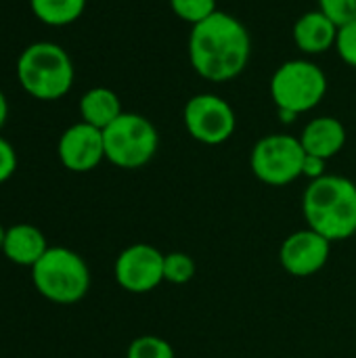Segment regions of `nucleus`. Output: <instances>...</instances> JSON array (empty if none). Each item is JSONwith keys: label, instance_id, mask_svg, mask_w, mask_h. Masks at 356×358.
<instances>
[{"label": "nucleus", "instance_id": "20", "mask_svg": "<svg viewBox=\"0 0 356 358\" xmlns=\"http://www.w3.org/2000/svg\"><path fill=\"white\" fill-rule=\"evenodd\" d=\"M319 10H323L338 27L356 21V0H319Z\"/></svg>", "mask_w": 356, "mask_h": 358}, {"label": "nucleus", "instance_id": "22", "mask_svg": "<svg viewBox=\"0 0 356 358\" xmlns=\"http://www.w3.org/2000/svg\"><path fill=\"white\" fill-rule=\"evenodd\" d=\"M17 170V153L13 149V145L0 136V185L6 182Z\"/></svg>", "mask_w": 356, "mask_h": 358}, {"label": "nucleus", "instance_id": "8", "mask_svg": "<svg viewBox=\"0 0 356 358\" xmlns=\"http://www.w3.org/2000/svg\"><path fill=\"white\" fill-rule=\"evenodd\" d=\"M187 132L201 145H222L237 128V115L233 107L218 94L201 92L187 101L183 111Z\"/></svg>", "mask_w": 356, "mask_h": 358}, {"label": "nucleus", "instance_id": "2", "mask_svg": "<svg viewBox=\"0 0 356 358\" xmlns=\"http://www.w3.org/2000/svg\"><path fill=\"white\" fill-rule=\"evenodd\" d=\"M302 214L308 229L332 243L356 233V185L340 174H325L311 180L302 197Z\"/></svg>", "mask_w": 356, "mask_h": 358}, {"label": "nucleus", "instance_id": "9", "mask_svg": "<svg viewBox=\"0 0 356 358\" xmlns=\"http://www.w3.org/2000/svg\"><path fill=\"white\" fill-rule=\"evenodd\" d=\"M164 256L149 243H134L120 252L113 277L128 294H149L164 283Z\"/></svg>", "mask_w": 356, "mask_h": 358}, {"label": "nucleus", "instance_id": "18", "mask_svg": "<svg viewBox=\"0 0 356 358\" xmlns=\"http://www.w3.org/2000/svg\"><path fill=\"white\" fill-rule=\"evenodd\" d=\"M170 8L180 21L189 23L191 27L206 21L218 10L216 0H170Z\"/></svg>", "mask_w": 356, "mask_h": 358}, {"label": "nucleus", "instance_id": "14", "mask_svg": "<svg viewBox=\"0 0 356 358\" xmlns=\"http://www.w3.org/2000/svg\"><path fill=\"white\" fill-rule=\"evenodd\" d=\"M48 250L46 235L34 227V224H13L4 233V243H2V254L19 266H34Z\"/></svg>", "mask_w": 356, "mask_h": 358}, {"label": "nucleus", "instance_id": "16", "mask_svg": "<svg viewBox=\"0 0 356 358\" xmlns=\"http://www.w3.org/2000/svg\"><path fill=\"white\" fill-rule=\"evenodd\" d=\"M29 8L44 25L63 27L82 17L86 0H29Z\"/></svg>", "mask_w": 356, "mask_h": 358}, {"label": "nucleus", "instance_id": "12", "mask_svg": "<svg viewBox=\"0 0 356 358\" xmlns=\"http://www.w3.org/2000/svg\"><path fill=\"white\" fill-rule=\"evenodd\" d=\"M340 27L323 13L308 10L294 23V42L304 55H321L336 48Z\"/></svg>", "mask_w": 356, "mask_h": 358}, {"label": "nucleus", "instance_id": "25", "mask_svg": "<svg viewBox=\"0 0 356 358\" xmlns=\"http://www.w3.org/2000/svg\"><path fill=\"white\" fill-rule=\"evenodd\" d=\"M4 233H6V229L0 224V252H2V243H4Z\"/></svg>", "mask_w": 356, "mask_h": 358}, {"label": "nucleus", "instance_id": "4", "mask_svg": "<svg viewBox=\"0 0 356 358\" xmlns=\"http://www.w3.org/2000/svg\"><path fill=\"white\" fill-rule=\"evenodd\" d=\"M36 292L55 304H76L90 289V268L84 258L69 248H48L31 266Z\"/></svg>", "mask_w": 356, "mask_h": 358}, {"label": "nucleus", "instance_id": "5", "mask_svg": "<svg viewBox=\"0 0 356 358\" xmlns=\"http://www.w3.org/2000/svg\"><path fill=\"white\" fill-rule=\"evenodd\" d=\"M105 159L122 170L147 166L159 147V134L151 120L141 113L124 111L103 130Z\"/></svg>", "mask_w": 356, "mask_h": 358}, {"label": "nucleus", "instance_id": "24", "mask_svg": "<svg viewBox=\"0 0 356 358\" xmlns=\"http://www.w3.org/2000/svg\"><path fill=\"white\" fill-rule=\"evenodd\" d=\"M6 120H8V101H6L4 92L0 90V130L6 124Z\"/></svg>", "mask_w": 356, "mask_h": 358}, {"label": "nucleus", "instance_id": "15", "mask_svg": "<svg viewBox=\"0 0 356 358\" xmlns=\"http://www.w3.org/2000/svg\"><path fill=\"white\" fill-rule=\"evenodd\" d=\"M122 113H124V109H122L120 96L111 88L97 86V88L86 90L82 94V99H80L82 122H86V124H90V126H94L99 130H105Z\"/></svg>", "mask_w": 356, "mask_h": 358}, {"label": "nucleus", "instance_id": "10", "mask_svg": "<svg viewBox=\"0 0 356 358\" xmlns=\"http://www.w3.org/2000/svg\"><path fill=\"white\" fill-rule=\"evenodd\" d=\"M332 256V241L313 229H302L283 239L279 248L281 266L298 279L317 275Z\"/></svg>", "mask_w": 356, "mask_h": 358}, {"label": "nucleus", "instance_id": "19", "mask_svg": "<svg viewBox=\"0 0 356 358\" xmlns=\"http://www.w3.org/2000/svg\"><path fill=\"white\" fill-rule=\"evenodd\" d=\"M126 358H176L170 342L157 336H141L130 342Z\"/></svg>", "mask_w": 356, "mask_h": 358}, {"label": "nucleus", "instance_id": "7", "mask_svg": "<svg viewBox=\"0 0 356 358\" xmlns=\"http://www.w3.org/2000/svg\"><path fill=\"white\" fill-rule=\"evenodd\" d=\"M304 157L306 151L300 138L292 134H269L254 145L250 166L260 182L285 187L302 176Z\"/></svg>", "mask_w": 356, "mask_h": 358}, {"label": "nucleus", "instance_id": "17", "mask_svg": "<svg viewBox=\"0 0 356 358\" xmlns=\"http://www.w3.org/2000/svg\"><path fill=\"white\" fill-rule=\"evenodd\" d=\"M197 273L195 260L185 252H170L164 256V281L172 285L189 283Z\"/></svg>", "mask_w": 356, "mask_h": 358}, {"label": "nucleus", "instance_id": "11", "mask_svg": "<svg viewBox=\"0 0 356 358\" xmlns=\"http://www.w3.org/2000/svg\"><path fill=\"white\" fill-rule=\"evenodd\" d=\"M57 153L69 172H90L105 159L103 130L86 122H78L61 134Z\"/></svg>", "mask_w": 356, "mask_h": 358}, {"label": "nucleus", "instance_id": "23", "mask_svg": "<svg viewBox=\"0 0 356 358\" xmlns=\"http://www.w3.org/2000/svg\"><path fill=\"white\" fill-rule=\"evenodd\" d=\"M325 164L327 159H321V157H315V155H308L304 157V164H302V176H306L308 180H317L321 176H325Z\"/></svg>", "mask_w": 356, "mask_h": 358}, {"label": "nucleus", "instance_id": "21", "mask_svg": "<svg viewBox=\"0 0 356 358\" xmlns=\"http://www.w3.org/2000/svg\"><path fill=\"white\" fill-rule=\"evenodd\" d=\"M336 50L346 65L356 69V21L340 27L338 40H336Z\"/></svg>", "mask_w": 356, "mask_h": 358}, {"label": "nucleus", "instance_id": "1", "mask_svg": "<svg viewBox=\"0 0 356 358\" xmlns=\"http://www.w3.org/2000/svg\"><path fill=\"white\" fill-rule=\"evenodd\" d=\"M187 50L197 76L208 82H229L248 67L252 38L237 17L216 10L206 21L193 25Z\"/></svg>", "mask_w": 356, "mask_h": 358}, {"label": "nucleus", "instance_id": "3", "mask_svg": "<svg viewBox=\"0 0 356 358\" xmlns=\"http://www.w3.org/2000/svg\"><path fill=\"white\" fill-rule=\"evenodd\" d=\"M17 80L29 96L57 101L73 86V61L67 50L55 42H34L17 59Z\"/></svg>", "mask_w": 356, "mask_h": 358}, {"label": "nucleus", "instance_id": "6", "mask_svg": "<svg viewBox=\"0 0 356 358\" xmlns=\"http://www.w3.org/2000/svg\"><path fill=\"white\" fill-rule=\"evenodd\" d=\"M327 94L325 71L306 59L281 63L271 78V96L277 109L296 115L313 111Z\"/></svg>", "mask_w": 356, "mask_h": 358}, {"label": "nucleus", "instance_id": "13", "mask_svg": "<svg viewBox=\"0 0 356 358\" xmlns=\"http://www.w3.org/2000/svg\"><path fill=\"white\" fill-rule=\"evenodd\" d=\"M298 138L308 155H315L321 159H332L346 145V128L338 117L319 115L304 126V130Z\"/></svg>", "mask_w": 356, "mask_h": 358}]
</instances>
